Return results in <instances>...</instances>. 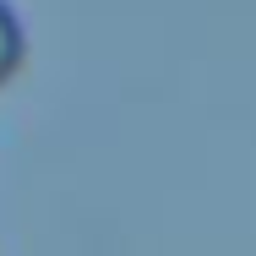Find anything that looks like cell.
<instances>
[{
    "label": "cell",
    "mask_w": 256,
    "mask_h": 256,
    "mask_svg": "<svg viewBox=\"0 0 256 256\" xmlns=\"http://www.w3.org/2000/svg\"><path fill=\"white\" fill-rule=\"evenodd\" d=\"M22 54H28V38H22V22H16V11H11L6 0H0V82H11V76H16Z\"/></svg>",
    "instance_id": "1"
}]
</instances>
